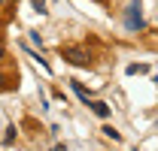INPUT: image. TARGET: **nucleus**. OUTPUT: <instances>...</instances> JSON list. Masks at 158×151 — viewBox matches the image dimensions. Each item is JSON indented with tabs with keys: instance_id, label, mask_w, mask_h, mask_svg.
Instances as JSON below:
<instances>
[{
	"instance_id": "5",
	"label": "nucleus",
	"mask_w": 158,
	"mask_h": 151,
	"mask_svg": "<svg viewBox=\"0 0 158 151\" xmlns=\"http://www.w3.org/2000/svg\"><path fill=\"white\" fill-rule=\"evenodd\" d=\"M146 70H149V67H143V64H134V67H128V73L134 76V73H146Z\"/></svg>"
},
{
	"instance_id": "4",
	"label": "nucleus",
	"mask_w": 158,
	"mask_h": 151,
	"mask_svg": "<svg viewBox=\"0 0 158 151\" xmlns=\"http://www.w3.org/2000/svg\"><path fill=\"white\" fill-rule=\"evenodd\" d=\"M70 85H73V91H76V97H79V100H82V103H88V94H85V88H82L79 82H70Z\"/></svg>"
},
{
	"instance_id": "7",
	"label": "nucleus",
	"mask_w": 158,
	"mask_h": 151,
	"mask_svg": "<svg viewBox=\"0 0 158 151\" xmlns=\"http://www.w3.org/2000/svg\"><path fill=\"white\" fill-rule=\"evenodd\" d=\"M103 133H106L110 139H118V130H113V127H103Z\"/></svg>"
},
{
	"instance_id": "6",
	"label": "nucleus",
	"mask_w": 158,
	"mask_h": 151,
	"mask_svg": "<svg viewBox=\"0 0 158 151\" xmlns=\"http://www.w3.org/2000/svg\"><path fill=\"white\" fill-rule=\"evenodd\" d=\"M34 9L37 12H46V0H34Z\"/></svg>"
},
{
	"instance_id": "1",
	"label": "nucleus",
	"mask_w": 158,
	"mask_h": 151,
	"mask_svg": "<svg viewBox=\"0 0 158 151\" xmlns=\"http://www.w3.org/2000/svg\"><path fill=\"white\" fill-rule=\"evenodd\" d=\"M125 24L131 27V30H140L143 27V15H140V3L134 0L131 6H128V15H125Z\"/></svg>"
},
{
	"instance_id": "2",
	"label": "nucleus",
	"mask_w": 158,
	"mask_h": 151,
	"mask_svg": "<svg viewBox=\"0 0 158 151\" xmlns=\"http://www.w3.org/2000/svg\"><path fill=\"white\" fill-rule=\"evenodd\" d=\"M64 60H70L73 67H88V55L82 48H64Z\"/></svg>"
},
{
	"instance_id": "8",
	"label": "nucleus",
	"mask_w": 158,
	"mask_h": 151,
	"mask_svg": "<svg viewBox=\"0 0 158 151\" xmlns=\"http://www.w3.org/2000/svg\"><path fill=\"white\" fill-rule=\"evenodd\" d=\"M0 88H6V79H3V76H0Z\"/></svg>"
},
{
	"instance_id": "9",
	"label": "nucleus",
	"mask_w": 158,
	"mask_h": 151,
	"mask_svg": "<svg viewBox=\"0 0 158 151\" xmlns=\"http://www.w3.org/2000/svg\"><path fill=\"white\" fill-rule=\"evenodd\" d=\"M0 60H3V48H0Z\"/></svg>"
},
{
	"instance_id": "10",
	"label": "nucleus",
	"mask_w": 158,
	"mask_h": 151,
	"mask_svg": "<svg viewBox=\"0 0 158 151\" xmlns=\"http://www.w3.org/2000/svg\"><path fill=\"white\" fill-rule=\"evenodd\" d=\"M0 3H9V0H0Z\"/></svg>"
},
{
	"instance_id": "3",
	"label": "nucleus",
	"mask_w": 158,
	"mask_h": 151,
	"mask_svg": "<svg viewBox=\"0 0 158 151\" xmlns=\"http://www.w3.org/2000/svg\"><path fill=\"white\" fill-rule=\"evenodd\" d=\"M85 106H91V112L98 115V118H106V115H110V106H106V103H100V100H94V103H85Z\"/></svg>"
}]
</instances>
